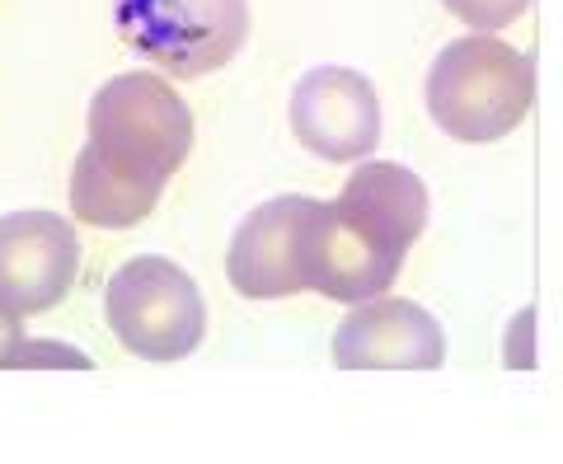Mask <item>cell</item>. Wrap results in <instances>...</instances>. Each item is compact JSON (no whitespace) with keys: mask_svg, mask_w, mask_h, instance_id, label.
<instances>
[{"mask_svg":"<svg viewBox=\"0 0 563 464\" xmlns=\"http://www.w3.org/2000/svg\"><path fill=\"white\" fill-rule=\"evenodd\" d=\"M192 151V113L161 76L128 70L90 99V141L70 169V211L85 225L146 221Z\"/></svg>","mask_w":563,"mask_h":464,"instance_id":"6da1fadb","label":"cell"},{"mask_svg":"<svg viewBox=\"0 0 563 464\" xmlns=\"http://www.w3.org/2000/svg\"><path fill=\"white\" fill-rule=\"evenodd\" d=\"M536 103V66L503 38L474 33L437 52L428 70V113L455 141H498Z\"/></svg>","mask_w":563,"mask_h":464,"instance_id":"7a4b0ae2","label":"cell"},{"mask_svg":"<svg viewBox=\"0 0 563 464\" xmlns=\"http://www.w3.org/2000/svg\"><path fill=\"white\" fill-rule=\"evenodd\" d=\"M103 319L122 347L146 362H179L207 338V300L179 263L141 254L103 291Z\"/></svg>","mask_w":563,"mask_h":464,"instance_id":"3957f363","label":"cell"},{"mask_svg":"<svg viewBox=\"0 0 563 464\" xmlns=\"http://www.w3.org/2000/svg\"><path fill=\"white\" fill-rule=\"evenodd\" d=\"M118 33L169 76H207L250 38V0H113Z\"/></svg>","mask_w":563,"mask_h":464,"instance_id":"277c9868","label":"cell"},{"mask_svg":"<svg viewBox=\"0 0 563 464\" xmlns=\"http://www.w3.org/2000/svg\"><path fill=\"white\" fill-rule=\"evenodd\" d=\"M80 273L76 225L57 211H10L0 217V306L14 314H43Z\"/></svg>","mask_w":563,"mask_h":464,"instance_id":"5b68a950","label":"cell"},{"mask_svg":"<svg viewBox=\"0 0 563 464\" xmlns=\"http://www.w3.org/2000/svg\"><path fill=\"white\" fill-rule=\"evenodd\" d=\"M291 132L320 159H362L380 141V99L366 76L320 66L291 89Z\"/></svg>","mask_w":563,"mask_h":464,"instance_id":"8992f818","label":"cell"},{"mask_svg":"<svg viewBox=\"0 0 563 464\" xmlns=\"http://www.w3.org/2000/svg\"><path fill=\"white\" fill-rule=\"evenodd\" d=\"M320 198H273L240 221L231 240V287L250 300L306 291V240Z\"/></svg>","mask_w":563,"mask_h":464,"instance_id":"52a82bcc","label":"cell"},{"mask_svg":"<svg viewBox=\"0 0 563 464\" xmlns=\"http://www.w3.org/2000/svg\"><path fill=\"white\" fill-rule=\"evenodd\" d=\"M446 362L442 324L413 300H362L333 333L339 371H437Z\"/></svg>","mask_w":563,"mask_h":464,"instance_id":"ba28073f","label":"cell"},{"mask_svg":"<svg viewBox=\"0 0 563 464\" xmlns=\"http://www.w3.org/2000/svg\"><path fill=\"white\" fill-rule=\"evenodd\" d=\"M333 211L376 258L399 267L413 240L422 235V225H428V188H422L413 169L390 165V159H372V165H362L347 178Z\"/></svg>","mask_w":563,"mask_h":464,"instance_id":"9c48e42d","label":"cell"},{"mask_svg":"<svg viewBox=\"0 0 563 464\" xmlns=\"http://www.w3.org/2000/svg\"><path fill=\"white\" fill-rule=\"evenodd\" d=\"M24 366H80L90 371L95 362L76 347H57V343H33L20 329V314L0 306V371H24Z\"/></svg>","mask_w":563,"mask_h":464,"instance_id":"30bf717a","label":"cell"},{"mask_svg":"<svg viewBox=\"0 0 563 464\" xmlns=\"http://www.w3.org/2000/svg\"><path fill=\"white\" fill-rule=\"evenodd\" d=\"M446 10L455 14V20H465L474 29H507V24H517L526 10H531V0H446Z\"/></svg>","mask_w":563,"mask_h":464,"instance_id":"8fae6325","label":"cell"}]
</instances>
